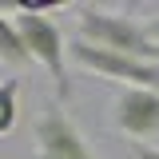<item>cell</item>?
Returning <instances> with one entry per match:
<instances>
[{
  "label": "cell",
  "mask_w": 159,
  "mask_h": 159,
  "mask_svg": "<svg viewBox=\"0 0 159 159\" xmlns=\"http://www.w3.org/2000/svg\"><path fill=\"white\" fill-rule=\"evenodd\" d=\"M76 24H80V40H88L96 48L159 64V44L151 36V24H143L135 16L107 12V8H96V4H80L76 8Z\"/></svg>",
  "instance_id": "1"
},
{
  "label": "cell",
  "mask_w": 159,
  "mask_h": 159,
  "mask_svg": "<svg viewBox=\"0 0 159 159\" xmlns=\"http://www.w3.org/2000/svg\"><path fill=\"white\" fill-rule=\"evenodd\" d=\"M16 28H20V36H24V48H28L32 64H40V68L48 72L56 96L68 103V99H72V80H68L64 56H68L72 44L64 40L60 24H56V20H48L44 12H20V8H16Z\"/></svg>",
  "instance_id": "2"
},
{
  "label": "cell",
  "mask_w": 159,
  "mask_h": 159,
  "mask_svg": "<svg viewBox=\"0 0 159 159\" xmlns=\"http://www.w3.org/2000/svg\"><path fill=\"white\" fill-rule=\"evenodd\" d=\"M68 56L76 60L80 68L96 72L103 80H116L123 88H147L159 96V64L151 60H135V56H119V52H107V48H96L88 40H72Z\"/></svg>",
  "instance_id": "3"
},
{
  "label": "cell",
  "mask_w": 159,
  "mask_h": 159,
  "mask_svg": "<svg viewBox=\"0 0 159 159\" xmlns=\"http://www.w3.org/2000/svg\"><path fill=\"white\" fill-rule=\"evenodd\" d=\"M32 139H36V159H96L84 131L76 127V119L64 107L40 111L36 127H32Z\"/></svg>",
  "instance_id": "4"
},
{
  "label": "cell",
  "mask_w": 159,
  "mask_h": 159,
  "mask_svg": "<svg viewBox=\"0 0 159 159\" xmlns=\"http://www.w3.org/2000/svg\"><path fill=\"white\" fill-rule=\"evenodd\" d=\"M111 123L119 135L135 139V143L151 139L159 131V96L147 88H123L111 103Z\"/></svg>",
  "instance_id": "5"
},
{
  "label": "cell",
  "mask_w": 159,
  "mask_h": 159,
  "mask_svg": "<svg viewBox=\"0 0 159 159\" xmlns=\"http://www.w3.org/2000/svg\"><path fill=\"white\" fill-rule=\"evenodd\" d=\"M0 64H8V68L32 64L28 48H24V36H20V28H16V16L8 20L4 12H0Z\"/></svg>",
  "instance_id": "6"
},
{
  "label": "cell",
  "mask_w": 159,
  "mask_h": 159,
  "mask_svg": "<svg viewBox=\"0 0 159 159\" xmlns=\"http://www.w3.org/2000/svg\"><path fill=\"white\" fill-rule=\"evenodd\" d=\"M20 119V80H0V135H12Z\"/></svg>",
  "instance_id": "7"
},
{
  "label": "cell",
  "mask_w": 159,
  "mask_h": 159,
  "mask_svg": "<svg viewBox=\"0 0 159 159\" xmlns=\"http://www.w3.org/2000/svg\"><path fill=\"white\" fill-rule=\"evenodd\" d=\"M131 151H135V159H159V147H151V143H131Z\"/></svg>",
  "instance_id": "8"
},
{
  "label": "cell",
  "mask_w": 159,
  "mask_h": 159,
  "mask_svg": "<svg viewBox=\"0 0 159 159\" xmlns=\"http://www.w3.org/2000/svg\"><path fill=\"white\" fill-rule=\"evenodd\" d=\"M151 36H155V44H159V16L151 20Z\"/></svg>",
  "instance_id": "9"
}]
</instances>
